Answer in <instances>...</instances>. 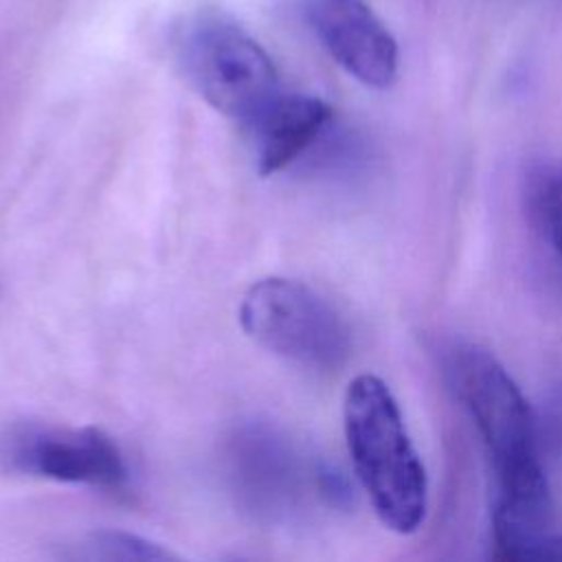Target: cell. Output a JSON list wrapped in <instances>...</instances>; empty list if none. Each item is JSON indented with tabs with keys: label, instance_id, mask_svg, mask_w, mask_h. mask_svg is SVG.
<instances>
[{
	"label": "cell",
	"instance_id": "1",
	"mask_svg": "<svg viewBox=\"0 0 562 562\" xmlns=\"http://www.w3.org/2000/svg\"><path fill=\"white\" fill-rule=\"evenodd\" d=\"M448 373L487 448L498 483L492 522L551 529V494L538 452V419L505 367L476 345L450 353Z\"/></svg>",
	"mask_w": 562,
	"mask_h": 562
},
{
	"label": "cell",
	"instance_id": "2",
	"mask_svg": "<svg viewBox=\"0 0 562 562\" xmlns=\"http://www.w3.org/2000/svg\"><path fill=\"white\" fill-rule=\"evenodd\" d=\"M342 419L353 472L373 512L397 533L417 531L428 509V479L391 389L371 373L353 378Z\"/></svg>",
	"mask_w": 562,
	"mask_h": 562
},
{
	"label": "cell",
	"instance_id": "3",
	"mask_svg": "<svg viewBox=\"0 0 562 562\" xmlns=\"http://www.w3.org/2000/svg\"><path fill=\"white\" fill-rule=\"evenodd\" d=\"M176 57L193 90L217 112L246 125L279 92V75L255 37L217 13L184 22Z\"/></svg>",
	"mask_w": 562,
	"mask_h": 562
},
{
	"label": "cell",
	"instance_id": "4",
	"mask_svg": "<svg viewBox=\"0 0 562 562\" xmlns=\"http://www.w3.org/2000/svg\"><path fill=\"white\" fill-rule=\"evenodd\" d=\"M244 331L292 362L312 369H336L351 351L342 316L310 285L268 277L248 288L239 303Z\"/></svg>",
	"mask_w": 562,
	"mask_h": 562
},
{
	"label": "cell",
	"instance_id": "5",
	"mask_svg": "<svg viewBox=\"0 0 562 562\" xmlns=\"http://www.w3.org/2000/svg\"><path fill=\"white\" fill-rule=\"evenodd\" d=\"M226 476L237 503L259 520L283 522L292 518L307 490L340 498L338 476L310 465L299 448L274 426L248 422L226 441Z\"/></svg>",
	"mask_w": 562,
	"mask_h": 562
},
{
	"label": "cell",
	"instance_id": "6",
	"mask_svg": "<svg viewBox=\"0 0 562 562\" xmlns=\"http://www.w3.org/2000/svg\"><path fill=\"white\" fill-rule=\"evenodd\" d=\"M9 463L26 474L59 483L121 487L127 481L123 452L103 430L20 426L4 448Z\"/></svg>",
	"mask_w": 562,
	"mask_h": 562
},
{
	"label": "cell",
	"instance_id": "7",
	"mask_svg": "<svg viewBox=\"0 0 562 562\" xmlns=\"http://www.w3.org/2000/svg\"><path fill=\"white\" fill-rule=\"evenodd\" d=\"M307 22L331 59L369 88L397 75V42L364 0H307Z\"/></svg>",
	"mask_w": 562,
	"mask_h": 562
},
{
	"label": "cell",
	"instance_id": "8",
	"mask_svg": "<svg viewBox=\"0 0 562 562\" xmlns=\"http://www.w3.org/2000/svg\"><path fill=\"white\" fill-rule=\"evenodd\" d=\"M331 108L312 94L279 92L244 127L248 132L257 171L277 173L301 158L325 132Z\"/></svg>",
	"mask_w": 562,
	"mask_h": 562
},
{
	"label": "cell",
	"instance_id": "9",
	"mask_svg": "<svg viewBox=\"0 0 562 562\" xmlns=\"http://www.w3.org/2000/svg\"><path fill=\"white\" fill-rule=\"evenodd\" d=\"M527 213L562 281V165H542L527 176Z\"/></svg>",
	"mask_w": 562,
	"mask_h": 562
},
{
	"label": "cell",
	"instance_id": "10",
	"mask_svg": "<svg viewBox=\"0 0 562 562\" xmlns=\"http://www.w3.org/2000/svg\"><path fill=\"white\" fill-rule=\"evenodd\" d=\"M75 551L68 553L70 558L79 560H123V562H165L176 560L171 551L160 547L158 542H151L147 538H140L130 531H92L86 538H81L77 544H72Z\"/></svg>",
	"mask_w": 562,
	"mask_h": 562
},
{
	"label": "cell",
	"instance_id": "11",
	"mask_svg": "<svg viewBox=\"0 0 562 562\" xmlns=\"http://www.w3.org/2000/svg\"><path fill=\"white\" fill-rule=\"evenodd\" d=\"M540 428L551 441V446L562 452V382L549 393L544 402Z\"/></svg>",
	"mask_w": 562,
	"mask_h": 562
}]
</instances>
